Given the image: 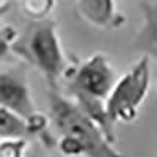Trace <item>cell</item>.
Returning <instances> with one entry per match:
<instances>
[{
	"instance_id": "cell-1",
	"label": "cell",
	"mask_w": 157,
	"mask_h": 157,
	"mask_svg": "<svg viewBox=\"0 0 157 157\" xmlns=\"http://www.w3.org/2000/svg\"><path fill=\"white\" fill-rule=\"evenodd\" d=\"M50 120L60 135L72 137L80 143L86 157H124L77 102L57 90H50Z\"/></svg>"
},
{
	"instance_id": "cell-2",
	"label": "cell",
	"mask_w": 157,
	"mask_h": 157,
	"mask_svg": "<svg viewBox=\"0 0 157 157\" xmlns=\"http://www.w3.org/2000/svg\"><path fill=\"white\" fill-rule=\"evenodd\" d=\"M13 49H19L22 57L43 72L50 90H57L58 80L66 72L68 60L54 22L47 19L38 21L19 43V47L13 46Z\"/></svg>"
},
{
	"instance_id": "cell-3",
	"label": "cell",
	"mask_w": 157,
	"mask_h": 157,
	"mask_svg": "<svg viewBox=\"0 0 157 157\" xmlns=\"http://www.w3.org/2000/svg\"><path fill=\"white\" fill-rule=\"evenodd\" d=\"M151 86V60L143 55L132 69L123 74L105 99V110L113 124L132 123L138 116Z\"/></svg>"
},
{
	"instance_id": "cell-4",
	"label": "cell",
	"mask_w": 157,
	"mask_h": 157,
	"mask_svg": "<svg viewBox=\"0 0 157 157\" xmlns=\"http://www.w3.org/2000/svg\"><path fill=\"white\" fill-rule=\"evenodd\" d=\"M116 82V75L109 60L102 54L90 57L71 80L72 98H90L105 101Z\"/></svg>"
},
{
	"instance_id": "cell-5",
	"label": "cell",
	"mask_w": 157,
	"mask_h": 157,
	"mask_svg": "<svg viewBox=\"0 0 157 157\" xmlns=\"http://www.w3.org/2000/svg\"><path fill=\"white\" fill-rule=\"evenodd\" d=\"M0 107L8 109L27 121L38 113L24 68L0 71Z\"/></svg>"
},
{
	"instance_id": "cell-6",
	"label": "cell",
	"mask_w": 157,
	"mask_h": 157,
	"mask_svg": "<svg viewBox=\"0 0 157 157\" xmlns=\"http://www.w3.org/2000/svg\"><path fill=\"white\" fill-rule=\"evenodd\" d=\"M77 11L90 25L99 29L116 27L120 21L116 0H77Z\"/></svg>"
},
{
	"instance_id": "cell-7",
	"label": "cell",
	"mask_w": 157,
	"mask_h": 157,
	"mask_svg": "<svg viewBox=\"0 0 157 157\" xmlns=\"http://www.w3.org/2000/svg\"><path fill=\"white\" fill-rule=\"evenodd\" d=\"M32 135L27 120L0 107V140L5 138H27Z\"/></svg>"
},
{
	"instance_id": "cell-8",
	"label": "cell",
	"mask_w": 157,
	"mask_h": 157,
	"mask_svg": "<svg viewBox=\"0 0 157 157\" xmlns=\"http://www.w3.org/2000/svg\"><path fill=\"white\" fill-rule=\"evenodd\" d=\"M55 6V0H21L22 13L33 21H44Z\"/></svg>"
},
{
	"instance_id": "cell-9",
	"label": "cell",
	"mask_w": 157,
	"mask_h": 157,
	"mask_svg": "<svg viewBox=\"0 0 157 157\" xmlns=\"http://www.w3.org/2000/svg\"><path fill=\"white\" fill-rule=\"evenodd\" d=\"M27 146V138L0 140V157H25Z\"/></svg>"
},
{
	"instance_id": "cell-10",
	"label": "cell",
	"mask_w": 157,
	"mask_h": 157,
	"mask_svg": "<svg viewBox=\"0 0 157 157\" xmlns=\"http://www.w3.org/2000/svg\"><path fill=\"white\" fill-rule=\"evenodd\" d=\"M57 146H58V151L61 152V155H64V157H80V155H85L83 146L75 138L68 137V135H60V140L57 143Z\"/></svg>"
},
{
	"instance_id": "cell-11",
	"label": "cell",
	"mask_w": 157,
	"mask_h": 157,
	"mask_svg": "<svg viewBox=\"0 0 157 157\" xmlns=\"http://www.w3.org/2000/svg\"><path fill=\"white\" fill-rule=\"evenodd\" d=\"M16 38H17V33L11 25H6V27L0 29V60H3L10 54Z\"/></svg>"
},
{
	"instance_id": "cell-12",
	"label": "cell",
	"mask_w": 157,
	"mask_h": 157,
	"mask_svg": "<svg viewBox=\"0 0 157 157\" xmlns=\"http://www.w3.org/2000/svg\"><path fill=\"white\" fill-rule=\"evenodd\" d=\"M5 8H8V0H0V13L5 11Z\"/></svg>"
},
{
	"instance_id": "cell-13",
	"label": "cell",
	"mask_w": 157,
	"mask_h": 157,
	"mask_svg": "<svg viewBox=\"0 0 157 157\" xmlns=\"http://www.w3.org/2000/svg\"><path fill=\"white\" fill-rule=\"evenodd\" d=\"M30 157H38V155H30Z\"/></svg>"
}]
</instances>
